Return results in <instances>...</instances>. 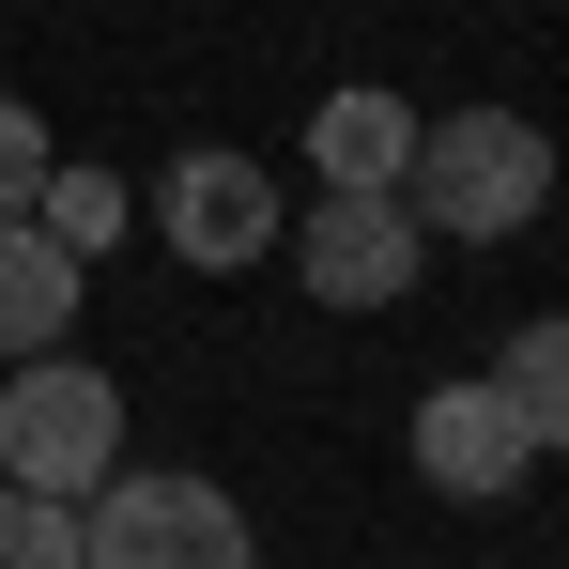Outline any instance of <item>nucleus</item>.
I'll return each instance as SVG.
<instances>
[{"label": "nucleus", "instance_id": "nucleus-1", "mask_svg": "<svg viewBox=\"0 0 569 569\" xmlns=\"http://www.w3.org/2000/svg\"><path fill=\"white\" fill-rule=\"evenodd\" d=\"M400 216L431 247H508L555 216V139L523 108H431L416 123V170H400Z\"/></svg>", "mask_w": 569, "mask_h": 569}, {"label": "nucleus", "instance_id": "nucleus-2", "mask_svg": "<svg viewBox=\"0 0 569 569\" xmlns=\"http://www.w3.org/2000/svg\"><path fill=\"white\" fill-rule=\"evenodd\" d=\"M0 477L16 492H93V477H123V385L62 339V355H16V385H0Z\"/></svg>", "mask_w": 569, "mask_h": 569}, {"label": "nucleus", "instance_id": "nucleus-3", "mask_svg": "<svg viewBox=\"0 0 569 569\" xmlns=\"http://www.w3.org/2000/svg\"><path fill=\"white\" fill-rule=\"evenodd\" d=\"M78 569H262V539L216 477H93Z\"/></svg>", "mask_w": 569, "mask_h": 569}, {"label": "nucleus", "instance_id": "nucleus-4", "mask_svg": "<svg viewBox=\"0 0 569 569\" xmlns=\"http://www.w3.org/2000/svg\"><path fill=\"white\" fill-rule=\"evenodd\" d=\"M278 247H292V278H308V308H400V292L431 278V231L400 200H370V186H323Z\"/></svg>", "mask_w": 569, "mask_h": 569}, {"label": "nucleus", "instance_id": "nucleus-5", "mask_svg": "<svg viewBox=\"0 0 569 569\" xmlns=\"http://www.w3.org/2000/svg\"><path fill=\"white\" fill-rule=\"evenodd\" d=\"M400 447H416V477H431L447 508H508V492L539 477V447H523V416H508V385H492V370H447L431 400H416Z\"/></svg>", "mask_w": 569, "mask_h": 569}, {"label": "nucleus", "instance_id": "nucleus-6", "mask_svg": "<svg viewBox=\"0 0 569 569\" xmlns=\"http://www.w3.org/2000/svg\"><path fill=\"white\" fill-rule=\"evenodd\" d=\"M154 231L186 247L200 278H247V262H278V186H262V154H186L170 186H154Z\"/></svg>", "mask_w": 569, "mask_h": 569}, {"label": "nucleus", "instance_id": "nucleus-7", "mask_svg": "<svg viewBox=\"0 0 569 569\" xmlns=\"http://www.w3.org/2000/svg\"><path fill=\"white\" fill-rule=\"evenodd\" d=\"M416 123H431L416 93L339 78V93L308 108V186H370V200H400V170H416Z\"/></svg>", "mask_w": 569, "mask_h": 569}, {"label": "nucleus", "instance_id": "nucleus-8", "mask_svg": "<svg viewBox=\"0 0 569 569\" xmlns=\"http://www.w3.org/2000/svg\"><path fill=\"white\" fill-rule=\"evenodd\" d=\"M78 247H47L31 216H0V355H62L78 339Z\"/></svg>", "mask_w": 569, "mask_h": 569}, {"label": "nucleus", "instance_id": "nucleus-9", "mask_svg": "<svg viewBox=\"0 0 569 569\" xmlns=\"http://www.w3.org/2000/svg\"><path fill=\"white\" fill-rule=\"evenodd\" d=\"M492 385H508L523 447L555 462V447H569V308H539V323H508V355H492Z\"/></svg>", "mask_w": 569, "mask_h": 569}, {"label": "nucleus", "instance_id": "nucleus-10", "mask_svg": "<svg viewBox=\"0 0 569 569\" xmlns=\"http://www.w3.org/2000/svg\"><path fill=\"white\" fill-rule=\"evenodd\" d=\"M123 216H139L123 170H62V154H47V186H31V231H47V247H78V262H93V247H123Z\"/></svg>", "mask_w": 569, "mask_h": 569}, {"label": "nucleus", "instance_id": "nucleus-11", "mask_svg": "<svg viewBox=\"0 0 569 569\" xmlns=\"http://www.w3.org/2000/svg\"><path fill=\"white\" fill-rule=\"evenodd\" d=\"M0 569H78V492H16L0 477Z\"/></svg>", "mask_w": 569, "mask_h": 569}, {"label": "nucleus", "instance_id": "nucleus-12", "mask_svg": "<svg viewBox=\"0 0 569 569\" xmlns=\"http://www.w3.org/2000/svg\"><path fill=\"white\" fill-rule=\"evenodd\" d=\"M31 186H47V108L0 93V216H31Z\"/></svg>", "mask_w": 569, "mask_h": 569}]
</instances>
